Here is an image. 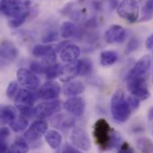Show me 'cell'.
Segmentation results:
<instances>
[{"label":"cell","instance_id":"19","mask_svg":"<svg viewBox=\"0 0 153 153\" xmlns=\"http://www.w3.org/2000/svg\"><path fill=\"white\" fill-rule=\"evenodd\" d=\"M78 76V63L77 61L69 62L66 65H62L60 78L63 82H69Z\"/></svg>","mask_w":153,"mask_h":153},{"label":"cell","instance_id":"29","mask_svg":"<svg viewBox=\"0 0 153 153\" xmlns=\"http://www.w3.org/2000/svg\"><path fill=\"white\" fill-rule=\"evenodd\" d=\"M136 146L142 153H153V142L150 138H139L136 142Z\"/></svg>","mask_w":153,"mask_h":153},{"label":"cell","instance_id":"25","mask_svg":"<svg viewBox=\"0 0 153 153\" xmlns=\"http://www.w3.org/2000/svg\"><path fill=\"white\" fill-rule=\"evenodd\" d=\"M153 19V0H147L142 7V15L139 22H149Z\"/></svg>","mask_w":153,"mask_h":153},{"label":"cell","instance_id":"17","mask_svg":"<svg viewBox=\"0 0 153 153\" xmlns=\"http://www.w3.org/2000/svg\"><path fill=\"white\" fill-rule=\"evenodd\" d=\"M80 48L72 44L67 45L60 53V58L63 62L69 63L76 61L78 56L80 55Z\"/></svg>","mask_w":153,"mask_h":153},{"label":"cell","instance_id":"28","mask_svg":"<svg viewBox=\"0 0 153 153\" xmlns=\"http://www.w3.org/2000/svg\"><path fill=\"white\" fill-rule=\"evenodd\" d=\"M78 63V75L87 76L93 71V62L88 58H84L77 61Z\"/></svg>","mask_w":153,"mask_h":153},{"label":"cell","instance_id":"4","mask_svg":"<svg viewBox=\"0 0 153 153\" xmlns=\"http://www.w3.org/2000/svg\"><path fill=\"white\" fill-rule=\"evenodd\" d=\"M117 12L119 17L134 23L139 19V4L136 0H122L117 7Z\"/></svg>","mask_w":153,"mask_h":153},{"label":"cell","instance_id":"20","mask_svg":"<svg viewBox=\"0 0 153 153\" xmlns=\"http://www.w3.org/2000/svg\"><path fill=\"white\" fill-rule=\"evenodd\" d=\"M15 117V108L11 105H0V126L10 124Z\"/></svg>","mask_w":153,"mask_h":153},{"label":"cell","instance_id":"26","mask_svg":"<svg viewBox=\"0 0 153 153\" xmlns=\"http://www.w3.org/2000/svg\"><path fill=\"white\" fill-rule=\"evenodd\" d=\"M29 145L26 141L22 139L16 140L9 148L6 153H28Z\"/></svg>","mask_w":153,"mask_h":153},{"label":"cell","instance_id":"30","mask_svg":"<svg viewBox=\"0 0 153 153\" xmlns=\"http://www.w3.org/2000/svg\"><path fill=\"white\" fill-rule=\"evenodd\" d=\"M62 65L59 64V63H54V64L49 65L45 71V75L48 79L55 78L57 76H60L61 72H62Z\"/></svg>","mask_w":153,"mask_h":153},{"label":"cell","instance_id":"18","mask_svg":"<svg viewBox=\"0 0 153 153\" xmlns=\"http://www.w3.org/2000/svg\"><path fill=\"white\" fill-rule=\"evenodd\" d=\"M85 90V85L81 81H69L62 87V93L67 97H74L82 94Z\"/></svg>","mask_w":153,"mask_h":153},{"label":"cell","instance_id":"16","mask_svg":"<svg viewBox=\"0 0 153 153\" xmlns=\"http://www.w3.org/2000/svg\"><path fill=\"white\" fill-rule=\"evenodd\" d=\"M127 37L126 30L120 25H111L105 32V40L109 44L123 43Z\"/></svg>","mask_w":153,"mask_h":153},{"label":"cell","instance_id":"34","mask_svg":"<svg viewBox=\"0 0 153 153\" xmlns=\"http://www.w3.org/2000/svg\"><path fill=\"white\" fill-rule=\"evenodd\" d=\"M28 16H29V14H26V15H22V16H20V17L14 18V19H11L8 22V25L11 28H13V29L19 28L20 26H22L26 22Z\"/></svg>","mask_w":153,"mask_h":153},{"label":"cell","instance_id":"2","mask_svg":"<svg viewBox=\"0 0 153 153\" xmlns=\"http://www.w3.org/2000/svg\"><path fill=\"white\" fill-rule=\"evenodd\" d=\"M111 115L118 123L126 122L132 113V109L128 104L127 99L123 90L117 89L115 91L111 101Z\"/></svg>","mask_w":153,"mask_h":153},{"label":"cell","instance_id":"40","mask_svg":"<svg viewBox=\"0 0 153 153\" xmlns=\"http://www.w3.org/2000/svg\"><path fill=\"white\" fill-rule=\"evenodd\" d=\"M64 153H82L79 152L76 148H75L73 145H70V144H66L65 148H64Z\"/></svg>","mask_w":153,"mask_h":153},{"label":"cell","instance_id":"35","mask_svg":"<svg viewBox=\"0 0 153 153\" xmlns=\"http://www.w3.org/2000/svg\"><path fill=\"white\" fill-rule=\"evenodd\" d=\"M140 45V41L136 38H133L130 39V41L127 43L126 47V53H131L134 51H135Z\"/></svg>","mask_w":153,"mask_h":153},{"label":"cell","instance_id":"33","mask_svg":"<svg viewBox=\"0 0 153 153\" xmlns=\"http://www.w3.org/2000/svg\"><path fill=\"white\" fill-rule=\"evenodd\" d=\"M18 93V82L12 81L6 88V95L9 99H14Z\"/></svg>","mask_w":153,"mask_h":153},{"label":"cell","instance_id":"38","mask_svg":"<svg viewBox=\"0 0 153 153\" xmlns=\"http://www.w3.org/2000/svg\"><path fill=\"white\" fill-rule=\"evenodd\" d=\"M105 2H106L107 6L109 7V9H110L111 11L116 9V8L118 6V4H119L118 0H105Z\"/></svg>","mask_w":153,"mask_h":153},{"label":"cell","instance_id":"3","mask_svg":"<svg viewBox=\"0 0 153 153\" xmlns=\"http://www.w3.org/2000/svg\"><path fill=\"white\" fill-rule=\"evenodd\" d=\"M29 0H0V13L11 19L30 14Z\"/></svg>","mask_w":153,"mask_h":153},{"label":"cell","instance_id":"11","mask_svg":"<svg viewBox=\"0 0 153 153\" xmlns=\"http://www.w3.org/2000/svg\"><path fill=\"white\" fill-rule=\"evenodd\" d=\"M48 130V124L44 119L34 121L24 133V138L30 142H36L45 135Z\"/></svg>","mask_w":153,"mask_h":153},{"label":"cell","instance_id":"15","mask_svg":"<svg viewBox=\"0 0 153 153\" xmlns=\"http://www.w3.org/2000/svg\"><path fill=\"white\" fill-rule=\"evenodd\" d=\"M64 110L75 117H81L85 112V104L81 97H70L63 103Z\"/></svg>","mask_w":153,"mask_h":153},{"label":"cell","instance_id":"12","mask_svg":"<svg viewBox=\"0 0 153 153\" xmlns=\"http://www.w3.org/2000/svg\"><path fill=\"white\" fill-rule=\"evenodd\" d=\"M71 142L72 145L81 151L88 152L91 149V141L87 133L82 128L76 127L71 134Z\"/></svg>","mask_w":153,"mask_h":153},{"label":"cell","instance_id":"41","mask_svg":"<svg viewBox=\"0 0 153 153\" xmlns=\"http://www.w3.org/2000/svg\"><path fill=\"white\" fill-rule=\"evenodd\" d=\"M10 135V131L7 127L4 126L0 128V138H4L6 139Z\"/></svg>","mask_w":153,"mask_h":153},{"label":"cell","instance_id":"37","mask_svg":"<svg viewBox=\"0 0 153 153\" xmlns=\"http://www.w3.org/2000/svg\"><path fill=\"white\" fill-rule=\"evenodd\" d=\"M117 153H134V149L131 147V145L128 143L125 142L120 145Z\"/></svg>","mask_w":153,"mask_h":153},{"label":"cell","instance_id":"21","mask_svg":"<svg viewBox=\"0 0 153 153\" xmlns=\"http://www.w3.org/2000/svg\"><path fill=\"white\" fill-rule=\"evenodd\" d=\"M45 139L48 145L53 150L59 149L62 143V136L56 130H47L45 134Z\"/></svg>","mask_w":153,"mask_h":153},{"label":"cell","instance_id":"14","mask_svg":"<svg viewBox=\"0 0 153 153\" xmlns=\"http://www.w3.org/2000/svg\"><path fill=\"white\" fill-rule=\"evenodd\" d=\"M151 64H152V57L148 54L143 55L142 58H140L136 62L134 66L127 73L126 79L134 78V77H143V76H145L146 73L150 70Z\"/></svg>","mask_w":153,"mask_h":153},{"label":"cell","instance_id":"44","mask_svg":"<svg viewBox=\"0 0 153 153\" xmlns=\"http://www.w3.org/2000/svg\"><path fill=\"white\" fill-rule=\"evenodd\" d=\"M152 81H153V78H152Z\"/></svg>","mask_w":153,"mask_h":153},{"label":"cell","instance_id":"23","mask_svg":"<svg viewBox=\"0 0 153 153\" xmlns=\"http://www.w3.org/2000/svg\"><path fill=\"white\" fill-rule=\"evenodd\" d=\"M117 59H118V56L115 51L109 50V51H103L101 53L100 62H101V64L104 67L113 65L114 63H116Z\"/></svg>","mask_w":153,"mask_h":153},{"label":"cell","instance_id":"32","mask_svg":"<svg viewBox=\"0 0 153 153\" xmlns=\"http://www.w3.org/2000/svg\"><path fill=\"white\" fill-rule=\"evenodd\" d=\"M49 65L45 64V62H33L30 64V70L34 72V73H38V74H45V71L47 69Z\"/></svg>","mask_w":153,"mask_h":153},{"label":"cell","instance_id":"36","mask_svg":"<svg viewBox=\"0 0 153 153\" xmlns=\"http://www.w3.org/2000/svg\"><path fill=\"white\" fill-rule=\"evenodd\" d=\"M126 99H127L128 104L130 105L132 111H135L139 108V106H140V100L139 99H137L136 97H134L133 95L127 96Z\"/></svg>","mask_w":153,"mask_h":153},{"label":"cell","instance_id":"7","mask_svg":"<svg viewBox=\"0 0 153 153\" xmlns=\"http://www.w3.org/2000/svg\"><path fill=\"white\" fill-rule=\"evenodd\" d=\"M18 54L19 51L13 42L9 40L3 41L0 44V67L6 66L14 62Z\"/></svg>","mask_w":153,"mask_h":153},{"label":"cell","instance_id":"27","mask_svg":"<svg viewBox=\"0 0 153 153\" xmlns=\"http://www.w3.org/2000/svg\"><path fill=\"white\" fill-rule=\"evenodd\" d=\"M77 29L75 23L71 22H65L61 28V35L63 38H71L76 34Z\"/></svg>","mask_w":153,"mask_h":153},{"label":"cell","instance_id":"9","mask_svg":"<svg viewBox=\"0 0 153 153\" xmlns=\"http://www.w3.org/2000/svg\"><path fill=\"white\" fill-rule=\"evenodd\" d=\"M62 107V103L59 100L40 103L37 107H35V117L39 119L49 117L52 115L60 111Z\"/></svg>","mask_w":153,"mask_h":153},{"label":"cell","instance_id":"31","mask_svg":"<svg viewBox=\"0 0 153 153\" xmlns=\"http://www.w3.org/2000/svg\"><path fill=\"white\" fill-rule=\"evenodd\" d=\"M58 38H59L58 31L54 30H50L43 35L41 39H42V42L44 43H51V42L57 41Z\"/></svg>","mask_w":153,"mask_h":153},{"label":"cell","instance_id":"39","mask_svg":"<svg viewBox=\"0 0 153 153\" xmlns=\"http://www.w3.org/2000/svg\"><path fill=\"white\" fill-rule=\"evenodd\" d=\"M8 151L6 139L0 138V153H6Z\"/></svg>","mask_w":153,"mask_h":153},{"label":"cell","instance_id":"45","mask_svg":"<svg viewBox=\"0 0 153 153\" xmlns=\"http://www.w3.org/2000/svg\"><path fill=\"white\" fill-rule=\"evenodd\" d=\"M0 14H1V13H0Z\"/></svg>","mask_w":153,"mask_h":153},{"label":"cell","instance_id":"8","mask_svg":"<svg viewBox=\"0 0 153 153\" xmlns=\"http://www.w3.org/2000/svg\"><path fill=\"white\" fill-rule=\"evenodd\" d=\"M38 95L33 93V91L28 89H20L14 98V104L16 109L21 111L26 108L33 107Z\"/></svg>","mask_w":153,"mask_h":153},{"label":"cell","instance_id":"43","mask_svg":"<svg viewBox=\"0 0 153 153\" xmlns=\"http://www.w3.org/2000/svg\"><path fill=\"white\" fill-rule=\"evenodd\" d=\"M148 119L150 121H152L153 120V106L149 110V111H148Z\"/></svg>","mask_w":153,"mask_h":153},{"label":"cell","instance_id":"22","mask_svg":"<svg viewBox=\"0 0 153 153\" xmlns=\"http://www.w3.org/2000/svg\"><path fill=\"white\" fill-rule=\"evenodd\" d=\"M53 124L56 127H59L61 129H66L72 127L75 125V119L69 115L60 114L55 117L53 121Z\"/></svg>","mask_w":153,"mask_h":153},{"label":"cell","instance_id":"6","mask_svg":"<svg viewBox=\"0 0 153 153\" xmlns=\"http://www.w3.org/2000/svg\"><path fill=\"white\" fill-rule=\"evenodd\" d=\"M17 82L25 89L34 91L38 89L40 85L38 76L31 71L26 68H21L17 71Z\"/></svg>","mask_w":153,"mask_h":153},{"label":"cell","instance_id":"5","mask_svg":"<svg viewBox=\"0 0 153 153\" xmlns=\"http://www.w3.org/2000/svg\"><path fill=\"white\" fill-rule=\"evenodd\" d=\"M127 89L131 95L136 97L140 101L147 100L151 97V93L149 91L145 76L143 77H134L126 79Z\"/></svg>","mask_w":153,"mask_h":153},{"label":"cell","instance_id":"42","mask_svg":"<svg viewBox=\"0 0 153 153\" xmlns=\"http://www.w3.org/2000/svg\"><path fill=\"white\" fill-rule=\"evenodd\" d=\"M145 45L148 49H153V34L147 38Z\"/></svg>","mask_w":153,"mask_h":153},{"label":"cell","instance_id":"13","mask_svg":"<svg viewBox=\"0 0 153 153\" xmlns=\"http://www.w3.org/2000/svg\"><path fill=\"white\" fill-rule=\"evenodd\" d=\"M61 86L57 82L48 81L45 82L37 93L38 98L45 101L56 100L61 94Z\"/></svg>","mask_w":153,"mask_h":153},{"label":"cell","instance_id":"24","mask_svg":"<svg viewBox=\"0 0 153 153\" xmlns=\"http://www.w3.org/2000/svg\"><path fill=\"white\" fill-rule=\"evenodd\" d=\"M9 125L13 132L21 133V132H23L28 127L29 121H28V118L21 115L20 117H16Z\"/></svg>","mask_w":153,"mask_h":153},{"label":"cell","instance_id":"1","mask_svg":"<svg viewBox=\"0 0 153 153\" xmlns=\"http://www.w3.org/2000/svg\"><path fill=\"white\" fill-rule=\"evenodd\" d=\"M94 137L96 145L102 152L113 149L120 143L118 133L111 128L103 118H100L95 122L94 126Z\"/></svg>","mask_w":153,"mask_h":153},{"label":"cell","instance_id":"10","mask_svg":"<svg viewBox=\"0 0 153 153\" xmlns=\"http://www.w3.org/2000/svg\"><path fill=\"white\" fill-rule=\"evenodd\" d=\"M32 54L35 57L41 58L43 62L47 65L54 64L56 62V50L52 45H37L32 49Z\"/></svg>","mask_w":153,"mask_h":153}]
</instances>
